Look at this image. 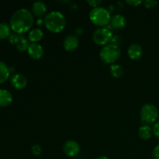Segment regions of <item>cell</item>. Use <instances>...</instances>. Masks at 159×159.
<instances>
[{"label":"cell","instance_id":"6da1fadb","mask_svg":"<svg viewBox=\"0 0 159 159\" xmlns=\"http://www.w3.org/2000/svg\"><path fill=\"white\" fill-rule=\"evenodd\" d=\"M34 24V16L26 9H20L12 15L9 21L10 28L15 34L21 35L30 30Z\"/></svg>","mask_w":159,"mask_h":159},{"label":"cell","instance_id":"7a4b0ae2","mask_svg":"<svg viewBox=\"0 0 159 159\" xmlns=\"http://www.w3.org/2000/svg\"><path fill=\"white\" fill-rule=\"evenodd\" d=\"M43 24L51 33L58 34L65 29L66 19L64 14L59 11H52L45 16Z\"/></svg>","mask_w":159,"mask_h":159},{"label":"cell","instance_id":"3957f363","mask_svg":"<svg viewBox=\"0 0 159 159\" xmlns=\"http://www.w3.org/2000/svg\"><path fill=\"white\" fill-rule=\"evenodd\" d=\"M89 19L92 23L97 26L103 27L109 24L111 20L110 12L103 7L93 8L89 13Z\"/></svg>","mask_w":159,"mask_h":159},{"label":"cell","instance_id":"277c9868","mask_svg":"<svg viewBox=\"0 0 159 159\" xmlns=\"http://www.w3.org/2000/svg\"><path fill=\"white\" fill-rule=\"evenodd\" d=\"M101 60L107 64H113L120 56V48L117 44L110 43L101 49L99 53Z\"/></svg>","mask_w":159,"mask_h":159},{"label":"cell","instance_id":"5b68a950","mask_svg":"<svg viewBox=\"0 0 159 159\" xmlns=\"http://www.w3.org/2000/svg\"><path fill=\"white\" fill-rule=\"evenodd\" d=\"M140 117L141 122L145 125L155 124L158 118V110L155 105L152 103L144 104L141 109Z\"/></svg>","mask_w":159,"mask_h":159},{"label":"cell","instance_id":"8992f818","mask_svg":"<svg viewBox=\"0 0 159 159\" xmlns=\"http://www.w3.org/2000/svg\"><path fill=\"white\" fill-rule=\"evenodd\" d=\"M113 39V33L109 29L100 27L96 30L93 35V40L97 45L106 46Z\"/></svg>","mask_w":159,"mask_h":159},{"label":"cell","instance_id":"52a82bcc","mask_svg":"<svg viewBox=\"0 0 159 159\" xmlns=\"http://www.w3.org/2000/svg\"><path fill=\"white\" fill-rule=\"evenodd\" d=\"M80 145L79 143L73 140L67 141L63 145V152L68 157H75L80 152Z\"/></svg>","mask_w":159,"mask_h":159},{"label":"cell","instance_id":"ba28073f","mask_svg":"<svg viewBox=\"0 0 159 159\" xmlns=\"http://www.w3.org/2000/svg\"><path fill=\"white\" fill-rule=\"evenodd\" d=\"M26 51H27L30 57L34 60H39L43 55V47L37 43H30Z\"/></svg>","mask_w":159,"mask_h":159},{"label":"cell","instance_id":"9c48e42d","mask_svg":"<svg viewBox=\"0 0 159 159\" xmlns=\"http://www.w3.org/2000/svg\"><path fill=\"white\" fill-rule=\"evenodd\" d=\"M10 82L14 89L18 90H22L25 89L27 85V79L23 75L17 73L14 74L10 79Z\"/></svg>","mask_w":159,"mask_h":159},{"label":"cell","instance_id":"30bf717a","mask_svg":"<svg viewBox=\"0 0 159 159\" xmlns=\"http://www.w3.org/2000/svg\"><path fill=\"white\" fill-rule=\"evenodd\" d=\"M79 44V40L76 36L68 35L65 38L63 42L64 48L67 51H74L78 48Z\"/></svg>","mask_w":159,"mask_h":159},{"label":"cell","instance_id":"8fae6325","mask_svg":"<svg viewBox=\"0 0 159 159\" xmlns=\"http://www.w3.org/2000/svg\"><path fill=\"white\" fill-rule=\"evenodd\" d=\"M143 54V50L141 45L138 43H133L130 45L127 50V54L131 60L138 61L141 57Z\"/></svg>","mask_w":159,"mask_h":159},{"label":"cell","instance_id":"7c38bea8","mask_svg":"<svg viewBox=\"0 0 159 159\" xmlns=\"http://www.w3.org/2000/svg\"><path fill=\"white\" fill-rule=\"evenodd\" d=\"M127 20L121 14H116L110 20V25L113 29L120 30L126 26Z\"/></svg>","mask_w":159,"mask_h":159},{"label":"cell","instance_id":"4fadbf2b","mask_svg":"<svg viewBox=\"0 0 159 159\" xmlns=\"http://www.w3.org/2000/svg\"><path fill=\"white\" fill-rule=\"evenodd\" d=\"M12 102V95L7 89H0V107H6Z\"/></svg>","mask_w":159,"mask_h":159},{"label":"cell","instance_id":"5bb4252c","mask_svg":"<svg viewBox=\"0 0 159 159\" xmlns=\"http://www.w3.org/2000/svg\"><path fill=\"white\" fill-rule=\"evenodd\" d=\"M32 12L35 16L40 18L47 12V6L43 2H35L32 6Z\"/></svg>","mask_w":159,"mask_h":159},{"label":"cell","instance_id":"9a60e30c","mask_svg":"<svg viewBox=\"0 0 159 159\" xmlns=\"http://www.w3.org/2000/svg\"><path fill=\"white\" fill-rule=\"evenodd\" d=\"M10 75V68L5 62L0 61V84L4 83L9 79Z\"/></svg>","mask_w":159,"mask_h":159},{"label":"cell","instance_id":"2e32d148","mask_svg":"<svg viewBox=\"0 0 159 159\" xmlns=\"http://www.w3.org/2000/svg\"><path fill=\"white\" fill-rule=\"evenodd\" d=\"M43 37V32L39 28L33 29L30 31L28 39L31 43H37L40 41Z\"/></svg>","mask_w":159,"mask_h":159},{"label":"cell","instance_id":"e0dca14e","mask_svg":"<svg viewBox=\"0 0 159 159\" xmlns=\"http://www.w3.org/2000/svg\"><path fill=\"white\" fill-rule=\"evenodd\" d=\"M153 134V130L149 125H143L138 130L139 138L142 140H148Z\"/></svg>","mask_w":159,"mask_h":159},{"label":"cell","instance_id":"ac0fdd59","mask_svg":"<svg viewBox=\"0 0 159 159\" xmlns=\"http://www.w3.org/2000/svg\"><path fill=\"white\" fill-rule=\"evenodd\" d=\"M110 74L115 79H120L124 75V68L120 65H112L110 66Z\"/></svg>","mask_w":159,"mask_h":159},{"label":"cell","instance_id":"d6986e66","mask_svg":"<svg viewBox=\"0 0 159 159\" xmlns=\"http://www.w3.org/2000/svg\"><path fill=\"white\" fill-rule=\"evenodd\" d=\"M10 26L6 23H0V39L3 40L10 36Z\"/></svg>","mask_w":159,"mask_h":159},{"label":"cell","instance_id":"ffe728a7","mask_svg":"<svg viewBox=\"0 0 159 159\" xmlns=\"http://www.w3.org/2000/svg\"><path fill=\"white\" fill-rule=\"evenodd\" d=\"M29 44L30 43H28L27 39H26L25 37L20 36V40H19L18 43H16V47L18 51L23 52V51H27V48H28V46H29Z\"/></svg>","mask_w":159,"mask_h":159},{"label":"cell","instance_id":"44dd1931","mask_svg":"<svg viewBox=\"0 0 159 159\" xmlns=\"http://www.w3.org/2000/svg\"><path fill=\"white\" fill-rule=\"evenodd\" d=\"M31 153L34 156H39L42 153V148L39 144H34L31 148Z\"/></svg>","mask_w":159,"mask_h":159},{"label":"cell","instance_id":"7402d4cb","mask_svg":"<svg viewBox=\"0 0 159 159\" xmlns=\"http://www.w3.org/2000/svg\"><path fill=\"white\" fill-rule=\"evenodd\" d=\"M20 38V36L17 34H11L9 37V41L11 44L12 45H16V43H18L19 40Z\"/></svg>","mask_w":159,"mask_h":159},{"label":"cell","instance_id":"603a6c76","mask_svg":"<svg viewBox=\"0 0 159 159\" xmlns=\"http://www.w3.org/2000/svg\"><path fill=\"white\" fill-rule=\"evenodd\" d=\"M144 6H145L146 9H154V8L158 6V2L154 1V0H147L144 2Z\"/></svg>","mask_w":159,"mask_h":159},{"label":"cell","instance_id":"cb8c5ba5","mask_svg":"<svg viewBox=\"0 0 159 159\" xmlns=\"http://www.w3.org/2000/svg\"><path fill=\"white\" fill-rule=\"evenodd\" d=\"M152 159H159V144L155 146L152 151Z\"/></svg>","mask_w":159,"mask_h":159},{"label":"cell","instance_id":"d4e9b609","mask_svg":"<svg viewBox=\"0 0 159 159\" xmlns=\"http://www.w3.org/2000/svg\"><path fill=\"white\" fill-rule=\"evenodd\" d=\"M87 2L90 6H93V8H96L99 7V5L102 3V1H100V0H89V1H87Z\"/></svg>","mask_w":159,"mask_h":159},{"label":"cell","instance_id":"484cf974","mask_svg":"<svg viewBox=\"0 0 159 159\" xmlns=\"http://www.w3.org/2000/svg\"><path fill=\"white\" fill-rule=\"evenodd\" d=\"M152 130H153V134H155V136L159 139V121L154 124Z\"/></svg>","mask_w":159,"mask_h":159},{"label":"cell","instance_id":"4316f807","mask_svg":"<svg viewBox=\"0 0 159 159\" xmlns=\"http://www.w3.org/2000/svg\"><path fill=\"white\" fill-rule=\"evenodd\" d=\"M126 2L131 6H138L139 5H141L143 2L140 1V0H130V1H127Z\"/></svg>","mask_w":159,"mask_h":159},{"label":"cell","instance_id":"83f0119b","mask_svg":"<svg viewBox=\"0 0 159 159\" xmlns=\"http://www.w3.org/2000/svg\"><path fill=\"white\" fill-rule=\"evenodd\" d=\"M96 159H110V158L107 156H99L98 157V158H96Z\"/></svg>","mask_w":159,"mask_h":159}]
</instances>
